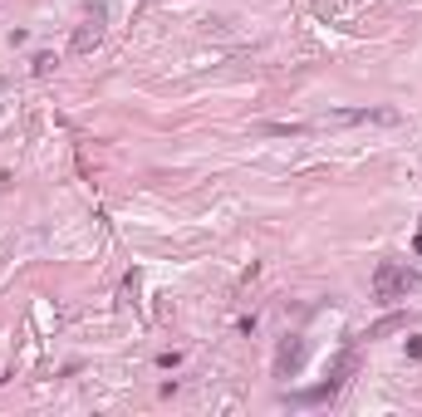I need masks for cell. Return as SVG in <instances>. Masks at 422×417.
Segmentation results:
<instances>
[{
	"label": "cell",
	"mask_w": 422,
	"mask_h": 417,
	"mask_svg": "<svg viewBox=\"0 0 422 417\" xmlns=\"http://www.w3.org/2000/svg\"><path fill=\"white\" fill-rule=\"evenodd\" d=\"M103 10H109V0H89V20L74 30V55L98 49V39H103Z\"/></svg>",
	"instance_id": "cell-3"
},
{
	"label": "cell",
	"mask_w": 422,
	"mask_h": 417,
	"mask_svg": "<svg viewBox=\"0 0 422 417\" xmlns=\"http://www.w3.org/2000/svg\"><path fill=\"white\" fill-rule=\"evenodd\" d=\"M412 290H422V275H417L412 266H398V260H383V266L374 270V295H378L383 304H393V299H407Z\"/></svg>",
	"instance_id": "cell-1"
},
{
	"label": "cell",
	"mask_w": 422,
	"mask_h": 417,
	"mask_svg": "<svg viewBox=\"0 0 422 417\" xmlns=\"http://www.w3.org/2000/svg\"><path fill=\"white\" fill-rule=\"evenodd\" d=\"M393 329H407V315H383L378 324H368L363 339H383V334H393Z\"/></svg>",
	"instance_id": "cell-5"
},
{
	"label": "cell",
	"mask_w": 422,
	"mask_h": 417,
	"mask_svg": "<svg viewBox=\"0 0 422 417\" xmlns=\"http://www.w3.org/2000/svg\"><path fill=\"white\" fill-rule=\"evenodd\" d=\"M407 358H422V339H407Z\"/></svg>",
	"instance_id": "cell-7"
},
{
	"label": "cell",
	"mask_w": 422,
	"mask_h": 417,
	"mask_svg": "<svg viewBox=\"0 0 422 417\" xmlns=\"http://www.w3.org/2000/svg\"><path fill=\"white\" fill-rule=\"evenodd\" d=\"M354 123H398L393 109H339V113H324L320 123H304V128H354Z\"/></svg>",
	"instance_id": "cell-2"
},
{
	"label": "cell",
	"mask_w": 422,
	"mask_h": 417,
	"mask_svg": "<svg viewBox=\"0 0 422 417\" xmlns=\"http://www.w3.org/2000/svg\"><path fill=\"white\" fill-rule=\"evenodd\" d=\"M344 383L339 378H329V383H320V388H309V393H295V402H324V398H334Z\"/></svg>",
	"instance_id": "cell-6"
},
{
	"label": "cell",
	"mask_w": 422,
	"mask_h": 417,
	"mask_svg": "<svg viewBox=\"0 0 422 417\" xmlns=\"http://www.w3.org/2000/svg\"><path fill=\"white\" fill-rule=\"evenodd\" d=\"M300 363H304V339H285V344H280V353H275V373H280V378H290Z\"/></svg>",
	"instance_id": "cell-4"
}]
</instances>
